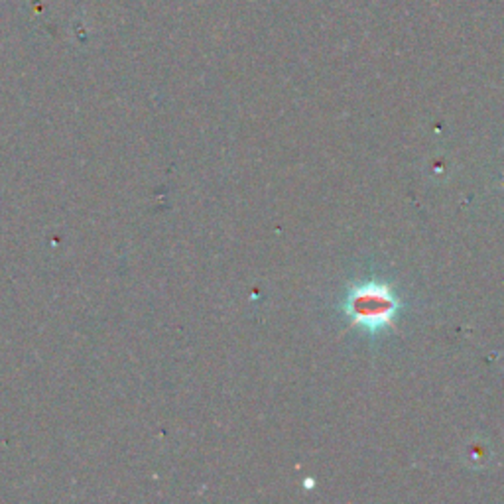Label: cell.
<instances>
[{
  "mask_svg": "<svg viewBox=\"0 0 504 504\" xmlns=\"http://www.w3.org/2000/svg\"><path fill=\"white\" fill-rule=\"evenodd\" d=\"M402 303L394 290L384 282H361L349 286L341 310L351 320V327L367 333L396 330V315Z\"/></svg>",
  "mask_w": 504,
  "mask_h": 504,
  "instance_id": "6da1fadb",
  "label": "cell"
}]
</instances>
